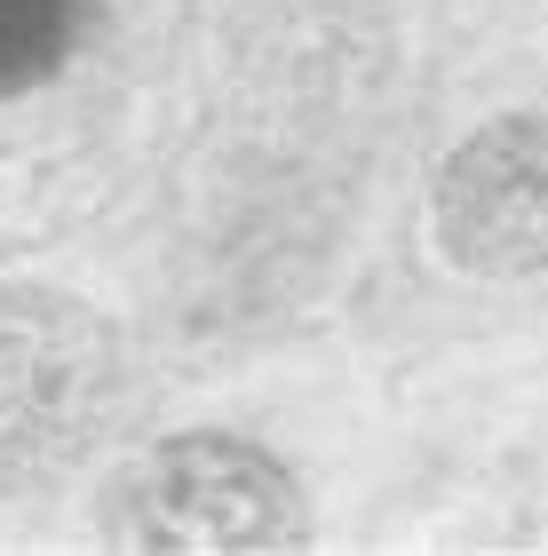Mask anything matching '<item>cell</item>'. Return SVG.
Instances as JSON below:
<instances>
[{"mask_svg": "<svg viewBox=\"0 0 548 556\" xmlns=\"http://www.w3.org/2000/svg\"><path fill=\"white\" fill-rule=\"evenodd\" d=\"M112 533L136 548H279L303 533L286 469L231 438H183L128 469Z\"/></svg>", "mask_w": 548, "mask_h": 556, "instance_id": "obj_1", "label": "cell"}, {"mask_svg": "<svg viewBox=\"0 0 548 556\" xmlns=\"http://www.w3.org/2000/svg\"><path fill=\"white\" fill-rule=\"evenodd\" d=\"M112 390V342L56 294H0V485L40 477L88 438Z\"/></svg>", "mask_w": 548, "mask_h": 556, "instance_id": "obj_2", "label": "cell"}, {"mask_svg": "<svg viewBox=\"0 0 548 556\" xmlns=\"http://www.w3.org/2000/svg\"><path fill=\"white\" fill-rule=\"evenodd\" d=\"M437 215L461 263H485V270L548 263V136L540 128L477 136L445 175Z\"/></svg>", "mask_w": 548, "mask_h": 556, "instance_id": "obj_3", "label": "cell"}, {"mask_svg": "<svg viewBox=\"0 0 548 556\" xmlns=\"http://www.w3.org/2000/svg\"><path fill=\"white\" fill-rule=\"evenodd\" d=\"M80 9L88 0H0V96L56 72V56L80 33Z\"/></svg>", "mask_w": 548, "mask_h": 556, "instance_id": "obj_4", "label": "cell"}]
</instances>
